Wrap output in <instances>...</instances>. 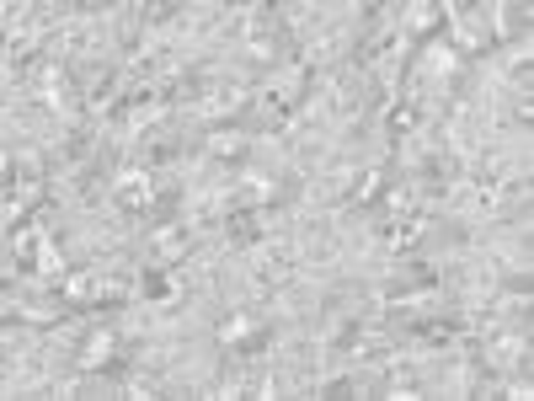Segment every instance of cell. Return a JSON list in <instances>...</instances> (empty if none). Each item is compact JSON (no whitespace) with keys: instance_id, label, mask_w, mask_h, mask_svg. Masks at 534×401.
Masks as SVG:
<instances>
[{"instance_id":"1","label":"cell","mask_w":534,"mask_h":401,"mask_svg":"<svg viewBox=\"0 0 534 401\" xmlns=\"http://www.w3.org/2000/svg\"><path fill=\"white\" fill-rule=\"evenodd\" d=\"M155 204V182L129 166V172H118V188H113V214L118 220H145V209Z\"/></svg>"},{"instance_id":"2","label":"cell","mask_w":534,"mask_h":401,"mask_svg":"<svg viewBox=\"0 0 534 401\" xmlns=\"http://www.w3.org/2000/svg\"><path fill=\"white\" fill-rule=\"evenodd\" d=\"M139 161L145 166H171V161H182V140L177 134H145V140H139Z\"/></svg>"},{"instance_id":"3","label":"cell","mask_w":534,"mask_h":401,"mask_svg":"<svg viewBox=\"0 0 534 401\" xmlns=\"http://www.w3.org/2000/svg\"><path fill=\"white\" fill-rule=\"evenodd\" d=\"M209 156H214V161H241V156H246V134L214 129V134H209Z\"/></svg>"}]
</instances>
